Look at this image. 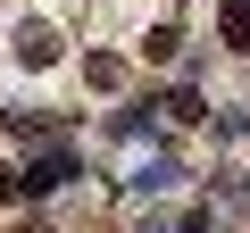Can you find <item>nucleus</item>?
<instances>
[{
	"mask_svg": "<svg viewBox=\"0 0 250 233\" xmlns=\"http://www.w3.org/2000/svg\"><path fill=\"white\" fill-rule=\"evenodd\" d=\"M125 183H134V192H175V158H150V167H134Z\"/></svg>",
	"mask_w": 250,
	"mask_h": 233,
	"instance_id": "20e7f679",
	"label": "nucleus"
},
{
	"mask_svg": "<svg viewBox=\"0 0 250 233\" xmlns=\"http://www.w3.org/2000/svg\"><path fill=\"white\" fill-rule=\"evenodd\" d=\"M67 175H75V158H67V150H42V158L17 175V192H34V200H42V192H59Z\"/></svg>",
	"mask_w": 250,
	"mask_h": 233,
	"instance_id": "f257e3e1",
	"label": "nucleus"
},
{
	"mask_svg": "<svg viewBox=\"0 0 250 233\" xmlns=\"http://www.w3.org/2000/svg\"><path fill=\"white\" fill-rule=\"evenodd\" d=\"M217 34H225V50H250V0H225V9H217Z\"/></svg>",
	"mask_w": 250,
	"mask_h": 233,
	"instance_id": "f03ea898",
	"label": "nucleus"
},
{
	"mask_svg": "<svg viewBox=\"0 0 250 233\" xmlns=\"http://www.w3.org/2000/svg\"><path fill=\"white\" fill-rule=\"evenodd\" d=\"M175 233H208V208H192V216H184V225H175Z\"/></svg>",
	"mask_w": 250,
	"mask_h": 233,
	"instance_id": "39448f33",
	"label": "nucleus"
},
{
	"mask_svg": "<svg viewBox=\"0 0 250 233\" xmlns=\"http://www.w3.org/2000/svg\"><path fill=\"white\" fill-rule=\"evenodd\" d=\"M0 200H17V175H9V167H0Z\"/></svg>",
	"mask_w": 250,
	"mask_h": 233,
	"instance_id": "423d86ee",
	"label": "nucleus"
},
{
	"mask_svg": "<svg viewBox=\"0 0 250 233\" xmlns=\"http://www.w3.org/2000/svg\"><path fill=\"white\" fill-rule=\"evenodd\" d=\"M17 58H25V67H50V58H59V34H50V25H25V34H17Z\"/></svg>",
	"mask_w": 250,
	"mask_h": 233,
	"instance_id": "7ed1b4c3",
	"label": "nucleus"
}]
</instances>
